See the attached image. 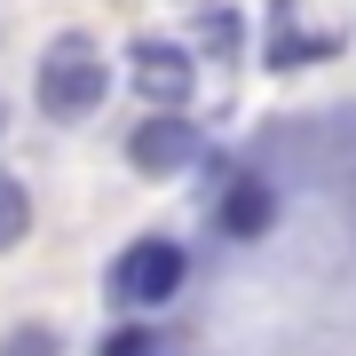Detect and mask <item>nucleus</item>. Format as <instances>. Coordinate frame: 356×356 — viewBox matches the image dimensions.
<instances>
[{"label":"nucleus","mask_w":356,"mask_h":356,"mask_svg":"<svg viewBox=\"0 0 356 356\" xmlns=\"http://www.w3.org/2000/svg\"><path fill=\"white\" fill-rule=\"evenodd\" d=\"M0 119H8V111H0Z\"/></svg>","instance_id":"10"},{"label":"nucleus","mask_w":356,"mask_h":356,"mask_svg":"<svg viewBox=\"0 0 356 356\" xmlns=\"http://www.w3.org/2000/svg\"><path fill=\"white\" fill-rule=\"evenodd\" d=\"M214 214H222V229H229V238H261V229L277 222V191H269L261 175H229Z\"/></svg>","instance_id":"5"},{"label":"nucleus","mask_w":356,"mask_h":356,"mask_svg":"<svg viewBox=\"0 0 356 356\" xmlns=\"http://www.w3.org/2000/svg\"><path fill=\"white\" fill-rule=\"evenodd\" d=\"M0 356H64V341H56L48 325H16L8 341H0Z\"/></svg>","instance_id":"8"},{"label":"nucleus","mask_w":356,"mask_h":356,"mask_svg":"<svg viewBox=\"0 0 356 356\" xmlns=\"http://www.w3.org/2000/svg\"><path fill=\"white\" fill-rule=\"evenodd\" d=\"M24 229H32V198H24V182H16V175H0V254H8Z\"/></svg>","instance_id":"6"},{"label":"nucleus","mask_w":356,"mask_h":356,"mask_svg":"<svg viewBox=\"0 0 356 356\" xmlns=\"http://www.w3.org/2000/svg\"><path fill=\"white\" fill-rule=\"evenodd\" d=\"M111 95V64L95 56V40H56L48 56H40V111L48 119H88L95 103Z\"/></svg>","instance_id":"1"},{"label":"nucleus","mask_w":356,"mask_h":356,"mask_svg":"<svg viewBox=\"0 0 356 356\" xmlns=\"http://www.w3.org/2000/svg\"><path fill=\"white\" fill-rule=\"evenodd\" d=\"M198 32H206V48H214V56H238V48H245V24H238L229 8H206Z\"/></svg>","instance_id":"7"},{"label":"nucleus","mask_w":356,"mask_h":356,"mask_svg":"<svg viewBox=\"0 0 356 356\" xmlns=\"http://www.w3.org/2000/svg\"><path fill=\"white\" fill-rule=\"evenodd\" d=\"M127 159L143 166V175H182V166L198 159V127L175 111V103H159V119H143V127L127 135Z\"/></svg>","instance_id":"4"},{"label":"nucleus","mask_w":356,"mask_h":356,"mask_svg":"<svg viewBox=\"0 0 356 356\" xmlns=\"http://www.w3.org/2000/svg\"><path fill=\"white\" fill-rule=\"evenodd\" d=\"M127 72H135V88L151 95V103H191L198 88V64H191V48L182 40H135V56H127Z\"/></svg>","instance_id":"3"},{"label":"nucleus","mask_w":356,"mask_h":356,"mask_svg":"<svg viewBox=\"0 0 356 356\" xmlns=\"http://www.w3.org/2000/svg\"><path fill=\"white\" fill-rule=\"evenodd\" d=\"M103 356H151V332H143V325H119V332H103Z\"/></svg>","instance_id":"9"},{"label":"nucleus","mask_w":356,"mask_h":356,"mask_svg":"<svg viewBox=\"0 0 356 356\" xmlns=\"http://www.w3.org/2000/svg\"><path fill=\"white\" fill-rule=\"evenodd\" d=\"M182 277H191V254H182L175 238H135L127 254L111 261V301H127V309H159V301H175Z\"/></svg>","instance_id":"2"}]
</instances>
